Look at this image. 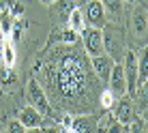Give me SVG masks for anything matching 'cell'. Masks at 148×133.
I'll list each match as a JSON object with an SVG mask.
<instances>
[{
	"label": "cell",
	"instance_id": "ba28073f",
	"mask_svg": "<svg viewBox=\"0 0 148 133\" xmlns=\"http://www.w3.org/2000/svg\"><path fill=\"white\" fill-rule=\"evenodd\" d=\"M114 116H116V118H118L125 127H129V122L135 118L133 103L127 99V95H125V97H120V101H116V105H114Z\"/></svg>",
	"mask_w": 148,
	"mask_h": 133
},
{
	"label": "cell",
	"instance_id": "5bb4252c",
	"mask_svg": "<svg viewBox=\"0 0 148 133\" xmlns=\"http://www.w3.org/2000/svg\"><path fill=\"white\" fill-rule=\"evenodd\" d=\"M52 4H56V15H58V17H62L64 22H67L69 13L73 11L75 7H77L73 0H56V2H52Z\"/></svg>",
	"mask_w": 148,
	"mask_h": 133
},
{
	"label": "cell",
	"instance_id": "8fae6325",
	"mask_svg": "<svg viewBox=\"0 0 148 133\" xmlns=\"http://www.w3.org/2000/svg\"><path fill=\"white\" fill-rule=\"evenodd\" d=\"M148 80V45L137 56V86Z\"/></svg>",
	"mask_w": 148,
	"mask_h": 133
},
{
	"label": "cell",
	"instance_id": "9c48e42d",
	"mask_svg": "<svg viewBox=\"0 0 148 133\" xmlns=\"http://www.w3.org/2000/svg\"><path fill=\"white\" fill-rule=\"evenodd\" d=\"M49 43H69V45L79 43V32H75L69 26H60L49 34Z\"/></svg>",
	"mask_w": 148,
	"mask_h": 133
},
{
	"label": "cell",
	"instance_id": "9a60e30c",
	"mask_svg": "<svg viewBox=\"0 0 148 133\" xmlns=\"http://www.w3.org/2000/svg\"><path fill=\"white\" fill-rule=\"evenodd\" d=\"M99 103H101L103 110H114V105H116V95L112 93L110 88H105L103 93H101V97H99Z\"/></svg>",
	"mask_w": 148,
	"mask_h": 133
},
{
	"label": "cell",
	"instance_id": "6da1fadb",
	"mask_svg": "<svg viewBox=\"0 0 148 133\" xmlns=\"http://www.w3.org/2000/svg\"><path fill=\"white\" fill-rule=\"evenodd\" d=\"M79 39L84 43V49L88 56H97V54H103V30L97 28V26H86L79 32Z\"/></svg>",
	"mask_w": 148,
	"mask_h": 133
},
{
	"label": "cell",
	"instance_id": "ffe728a7",
	"mask_svg": "<svg viewBox=\"0 0 148 133\" xmlns=\"http://www.w3.org/2000/svg\"><path fill=\"white\" fill-rule=\"evenodd\" d=\"M11 13L15 15V17H19V15H22V13H24V7H22V4H13V9H11Z\"/></svg>",
	"mask_w": 148,
	"mask_h": 133
},
{
	"label": "cell",
	"instance_id": "4fadbf2b",
	"mask_svg": "<svg viewBox=\"0 0 148 133\" xmlns=\"http://www.w3.org/2000/svg\"><path fill=\"white\" fill-rule=\"evenodd\" d=\"M133 28H135L137 37L146 34V30H148V19H146V13L142 9H135V13H133Z\"/></svg>",
	"mask_w": 148,
	"mask_h": 133
},
{
	"label": "cell",
	"instance_id": "8992f818",
	"mask_svg": "<svg viewBox=\"0 0 148 133\" xmlns=\"http://www.w3.org/2000/svg\"><path fill=\"white\" fill-rule=\"evenodd\" d=\"M116 60L112 58L110 54H97V56H90V64H92V69H95V73L99 75L101 80L108 84V77H110V73H112V66H114Z\"/></svg>",
	"mask_w": 148,
	"mask_h": 133
},
{
	"label": "cell",
	"instance_id": "7402d4cb",
	"mask_svg": "<svg viewBox=\"0 0 148 133\" xmlns=\"http://www.w3.org/2000/svg\"><path fill=\"white\" fill-rule=\"evenodd\" d=\"M73 2H75V4H86L88 0H73Z\"/></svg>",
	"mask_w": 148,
	"mask_h": 133
},
{
	"label": "cell",
	"instance_id": "7a4b0ae2",
	"mask_svg": "<svg viewBox=\"0 0 148 133\" xmlns=\"http://www.w3.org/2000/svg\"><path fill=\"white\" fill-rule=\"evenodd\" d=\"M26 93H28L26 97H28V101H30V105H32V107H37V110H39L43 116L52 112V110H49L47 95H45V90L41 88V84H39V82L34 80V77L28 82V86H26Z\"/></svg>",
	"mask_w": 148,
	"mask_h": 133
},
{
	"label": "cell",
	"instance_id": "277c9868",
	"mask_svg": "<svg viewBox=\"0 0 148 133\" xmlns=\"http://www.w3.org/2000/svg\"><path fill=\"white\" fill-rule=\"evenodd\" d=\"M84 19L88 26H97V28H103L105 26V19H108V13L103 9V2L101 0H88L84 4Z\"/></svg>",
	"mask_w": 148,
	"mask_h": 133
},
{
	"label": "cell",
	"instance_id": "d6986e66",
	"mask_svg": "<svg viewBox=\"0 0 148 133\" xmlns=\"http://www.w3.org/2000/svg\"><path fill=\"white\" fill-rule=\"evenodd\" d=\"M73 116L67 114V116H62V131H71V127H73Z\"/></svg>",
	"mask_w": 148,
	"mask_h": 133
},
{
	"label": "cell",
	"instance_id": "52a82bcc",
	"mask_svg": "<svg viewBox=\"0 0 148 133\" xmlns=\"http://www.w3.org/2000/svg\"><path fill=\"white\" fill-rule=\"evenodd\" d=\"M19 122L26 127V131H39L41 125H43V114L32 105H26L22 112H19Z\"/></svg>",
	"mask_w": 148,
	"mask_h": 133
},
{
	"label": "cell",
	"instance_id": "603a6c76",
	"mask_svg": "<svg viewBox=\"0 0 148 133\" xmlns=\"http://www.w3.org/2000/svg\"><path fill=\"white\" fill-rule=\"evenodd\" d=\"M127 2H135V0H127Z\"/></svg>",
	"mask_w": 148,
	"mask_h": 133
},
{
	"label": "cell",
	"instance_id": "7c38bea8",
	"mask_svg": "<svg viewBox=\"0 0 148 133\" xmlns=\"http://www.w3.org/2000/svg\"><path fill=\"white\" fill-rule=\"evenodd\" d=\"M67 26H69V28H73L75 32H82V30L86 28V19H84V11H82V9L75 7L73 11L69 13V17H67Z\"/></svg>",
	"mask_w": 148,
	"mask_h": 133
},
{
	"label": "cell",
	"instance_id": "44dd1931",
	"mask_svg": "<svg viewBox=\"0 0 148 133\" xmlns=\"http://www.w3.org/2000/svg\"><path fill=\"white\" fill-rule=\"evenodd\" d=\"M41 2H43L45 7H52V2H56V0H41Z\"/></svg>",
	"mask_w": 148,
	"mask_h": 133
},
{
	"label": "cell",
	"instance_id": "3957f363",
	"mask_svg": "<svg viewBox=\"0 0 148 133\" xmlns=\"http://www.w3.org/2000/svg\"><path fill=\"white\" fill-rule=\"evenodd\" d=\"M108 88L116 95V99H118V97L129 95V86H127L125 66H122L120 62H114V66H112V73H110V77H108Z\"/></svg>",
	"mask_w": 148,
	"mask_h": 133
},
{
	"label": "cell",
	"instance_id": "30bf717a",
	"mask_svg": "<svg viewBox=\"0 0 148 133\" xmlns=\"http://www.w3.org/2000/svg\"><path fill=\"white\" fill-rule=\"evenodd\" d=\"M15 49H13V41L0 39V64L2 66H15Z\"/></svg>",
	"mask_w": 148,
	"mask_h": 133
},
{
	"label": "cell",
	"instance_id": "5b68a950",
	"mask_svg": "<svg viewBox=\"0 0 148 133\" xmlns=\"http://www.w3.org/2000/svg\"><path fill=\"white\" fill-rule=\"evenodd\" d=\"M122 66H125V75H127V86H129V95L133 97L137 90V54L135 52H127L125 60H122Z\"/></svg>",
	"mask_w": 148,
	"mask_h": 133
},
{
	"label": "cell",
	"instance_id": "ac0fdd59",
	"mask_svg": "<svg viewBox=\"0 0 148 133\" xmlns=\"http://www.w3.org/2000/svg\"><path fill=\"white\" fill-rule=\"evenodd\" d=\"M9 131H13V133H24V131H26V127H24L19 120H13L11 125H9Z\"/></svg>",
	"mask_w": 148,
	"mask_h": 133
},
{
	"label": "cell",
	"instance_id": "2e32d148",
	"mask_svg": "<svg viewBox=\"0 0 148 133\" xmlns=\"http://www.w3.org/2000/svg\"><path fill=\"white\" fill-rule=\"evenodd\" d=\"M103 2V9H105V13L108 15H118L122 11V0H101Z\"/></svg>",
	"mask_w": 148,
	"mask_h": 133
},
{
	"label": "cell",
	"instance_id": "e0dca14e",
	"mask_svg": "<svg viewBox=\"0 0 148 133\" xmlns=\"http://www.w3.org/2000/svg\"><path fill=\"white\" fill-rule=\"evenodd\" d=\"M90 129H92V122H90V118H75V120H73V127H71V131H73V133L90 131Z\"/></svg>",
	"mask_w": 148,
	"mask_h": 133
}]
</instances>
